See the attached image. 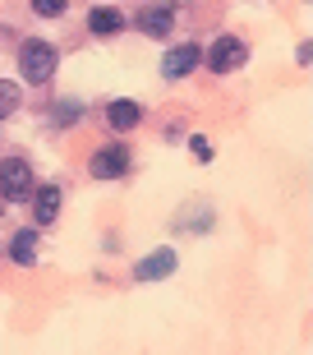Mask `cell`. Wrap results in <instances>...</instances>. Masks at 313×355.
Here are the masks:
<instances>
[{"label": "cell", "instance_id": "6da1fadb", "mask_svg": "<svg viewBox=\"0 0 313 355\" xmlns=\"http://www.w3.org/2000/svg\"><path fill=\"white\" fill-rule=\"evenodd\" d=\"M19 69H24V79L33 83V88H42V83L55 74V46L51 42H24V51H19Z\"/></svg>", "mask_w": 313, "mask_h": 355}, {"label": "cell", "instance_id": "7a4b0ae2", "mask_svg": "<svg viewBox=\"0 0 313 355\" xmlns=\"http://www.w3.org/2000/svg\"><path fill=\"white\" fill-rule=\"evenodd\" d=\"M0 194H5V203H24V198L33 194V166H28L24 157L0 162Z\"/></svg>", "mask_w": 313, "mask_h": 355}, {"label": "cell", "instance_id": "3957f363", "mask_svg": "<svg viewBox=\"0 0 313 355\" xmlns=\"http://www.w3.org/2000/svg\"><path fill=\"white\" fill-rule=\"evenodd\" d=\"M88 171L97 175V180H120V175L129 171V148H125V144L97 148V153H92V162H88Z\"/></svg>", "mask_w": 313, "mask_h": 355}, {"label": "cell", "instance_id": "277c9868", "mask_svg": "<svg viewBox=\"0 0 313 355\" xmlns=\"http://www.w3.org/2000/svg\"><path fill=\"white\" fill-rule=\"evenodd\" d=\"M244 60H249V46L240 37H217V42H212V51H208L212 74H231V69H240Z\"/></svg>", "mask_w": 313, "mask_h": 355}, {"label": "cell", "instance_id": "5b68a950", "mask_svg": "<svg viewBox=\"0 0 313 355\" xmlns=\"http://www.w3.org/2000/svg\"><path fill=\"white\" fill-rule=\"evenodd\" d=\"M138 28L152 33V37H166L170 28H175V0H156V5L138 10Z\"/></svg>", "mask_w": 313, "mask_h": 355}, {"label": "cell", "instance_id": "8992f818", "mask_svg": "<svg viewBox=\"0 0 313 355\" xmlns=\"http://www.w3.org/2000/svg\"><path fill=\"white\" fill-rule=\"evenodd\" d=\"M194 65H198L194 42H180V46H170V51L161 55V74H166V79H184V74H194Z\"/></svg>", "mask_w": 313, "mask_h": 355}, {"label": "cell", "instance_id": "52a82bcc", "mask_svg": "<svg viewBox=\"0 0 313 355\" xmlns=\"http://www.w3.org/2000/svg\"><path fill=\"white\" fill-rule=\"evenodd\" d=\"M175 263H180V259H175V250H152L147 259H138L134 277H138V282H161V277L175 272Z\"/></svg>", "mask_w": 313, "mask_h": 355}, {"label": "cell", "instance_id": "ba28073f", "mask_svg": "<svg viewBox=\"0 0 313 355\" xmlns=\"http://www.w3.org/2000/svg\"><path fill=\"white\" fill-rule=\"evenodd\" d=\"M106 120H111V130H134L143 120V106L129 102V97H116V102L106 106Z\"/></svg>", "mask_w": 313, "mask_h": 355}, {"label": "cell", "instance_id": "9c48e42d", "mask_svg": "<svg viewBox=\"0 0 313 355\" xmlns=\"http://www.w3.org/2000/svg\"><path fill=\"white\" fill-rule=\"evenodd\" d=\"M55 212H60V184H42V189H33V217L46 226V222H55Z\"/></svg>", "mask_w": 313, "mask_h": 355}, {"label": "cell", "instance_id": "30bf717a", "mask_svg": "<svg viewBox=\"0 0 313 355\" xmlns=\"http://www.w3.org/2000/svg\"><path fill=\"white\" fill-rule=\"evenodd\" d=\"M88 28L97 33V37H111V33H120V28H125V14L111 10V5H97V10L88 14Z\"/></svg>", "mask_w": 313, "mask_h": 355}, {"label": "cell", "instance_id": "8fae6325", "mask_svg": "<svg viewBox=\"0 0 313 355\" xmlns=\"http://www.w3.org/2000/svg\"><path fill=\"white\" fill-rule=\"evenodd\" d=\"M10 259L14 263H33V259H37V236H33V231H19V236L10 240Z\"/></svg>", "mask_w": 313, "mask_h": 355}, {"label": "cell", "instance_id": "7c38bea8", "mask_svg": "<svg viewBox=\"0 0 313 355\" xmlns=\"http://www.w3.org/2000/svg\"><path fill=\"white\" fill-rule=\"evenodd\" d=\"M19 97H24V92H19V83L0 79V120H5V116H14V111H19Z\"/></svg>", "mask_w": 313, "mask_h": 355}, {"label": "cell", "instance_id": "4fadbf2b", "mask_svg": "<svg viewBox=\"0 0 313 355\" xmlns=\"http://www.w3.org/2000/svg\"><path fill=\"white\" fill-rule=\"evenodd\" d=\"M33 10H37L42 19H60V14H65V0H33Z\"/></svg>", "mask_w": 313, "mask_h": 355}, {"label": "cell", "instance_id": "5bb4252c", "mask_svg": "<svg viewBox=\"0 0 313 355\" xmlns=\"http://www.w3.org/2000/svg\"><path fill=\"white\" fill-rule=\"evenodd\" d=\"M55 120H60V125H74L78 120V102H60L55 106Z\"/></svg>", "mask_w": 313, "mask_h": 355}, {"label": "cell", "instance_id": "9a60e30c", "mask_svg": "<svg viewBox=\"0 0 313 355\" xmlns=\"http://www.w3.org/2000/svg\"><path fill=\"white\" fill-rule=\"evenodd\" d=\"M189 148H194V157H198V162H208V157H212V148H208V139H203V134H198Z\"/></svg>", "mask_w": 313, "mask_h": 355}]
</instances>
